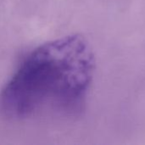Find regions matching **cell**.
I'll return each mask as SVG.
<instances>
[{"instance_id": "obj_1", "label": "cell", "mask_w": 145, "mask_h": 145, "mask_svg": "<svg viewBox=\"0 0 145 145\" xmlns=\"http://www.w3.org/2000/svg\"><path fill=\"white\" fill-rule=\"evenodd\" d=\"M94 64L88 43L79 35L41 44L23 59L3 88L2 112L15 121L78 115L86 104Z\"/></svg>"}]
</instances>
